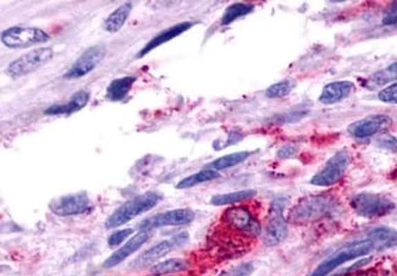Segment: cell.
I'll list each match as a JSON object with an SVG mask.
<instances>
[{"instance_id": "d4e9b609", "label": "cell", "mask_w": 397, "mask_h": 276, "mask_svg": "<svg viewBox=\"0 0 397 276\" xmlns=\"http://www.w3.org/2000/svg\"><path fill=\"white\" fill-rule=\"evenodd\" d=\"M219 176V172L212 170V169H204L202 172L194 174V175H191V176L185 177L183 180H181V181L178 183L176 187H178V190H186V188L197 186L199 183H208V181L215 180V178H218Z\"/></svg>"}, {"instance_id": "f546056e", "label": "cell", "mask_w": 397, "mask_h": 276, "mask_svg": "<svg viewBox=\"0 0 397 276\" xmlns=\"http://www.w3.org/2000/svg\"><path fill=\"white\" fill-rule=\"evenodd\" d=\"M132 234H133V230L132 229L119 230V231L114 232L108 239V245H109V247H118Z\"/></svg>"}, {"instance_id": "7a4b0ae2", "label": "cell", "mask_w": 397, "mask_h": 276, "mask_svg": "<svg viewBox=\"0 0 397 276\" xmlns=\"http://www.w3.org/2000/svg\"><path fill=\"white\" fill-rule=\"evenodd\" d=\"M335 201L328 194H317L301 199L290 212L288 218L296 225L308 224L323 219L334 209Z\"/></svg>"}, {"instance_id": "52a82bcc", "label": "cell", "mask_w": 397, "mask_h": 276, "mask_svg": "<svg viewBox=\"0 0 397 276\" xmlns=\"http://www.w3.org/2000/svg\"><path fill=\"white\" fill-rule=\"evenodd\" d=\"M54 57L52 48H38L16 59L8 66L6 75L11 78H20L49 63Z\"/></svg>"}, {"instance_id": "d590c367", "label": "cell", "mask_w": 397, "mask_h": 276, "mask_svg": "<svg viewBox=\"0 0 397 276\" xmlns=\"http://www.w3.org/2000/svg\"><path fill=\"white\" fill-rule=\"evenodd\" d=\"M387 71L391 73H397V62L396 63L391 64V65L387 68Z\"/></svg>"}, {"instance_id": "603a6c76", "label": "cell", "mask_w": 397, "mask_h": 276, "mask_svg": "<svg viewBox=\"0 0 397 276\" xmlns=\"http://www.w3.org/2000/svg\"><path fill=\"white\" fill-rule=\"evenodd\" d=\"M255 190H242L237 192L225 193V194H216L212 197L210 203L213 205H228V204H235L239 202H243L247 199H251L256 196Z\"/></svg>"}, {"instance_id": "9c48e42d", "label": "cell", "mask_w": 397, "mask_h": 276, "mask_svg": "<svg viewBox=\"0 0 397 276\" xmlns=\"http://www.w3.org/2000/svg\"><path fill=\"white\" fill-rule=\"evenodd\" d=\"M188 237L190 236H188L187 232H181V234H175L167 240L160 241L157 245L153 246L152 248H149L145 253H142L136 261H132L131 266L135 269H141V268L152 266L163 257H165L170 252H173L174 250L185 245L188 241Z\"/></svg>"}, {"instance_id": "5bb4252c", "label": "cell", "mask_w": 397, "mask_h": 276, "mask_svg": "<svg viewBox=\"0 0 397 276\" xmlns=\"http://www.w3.org/2000/svg\"><path fill=\"white\" fill-rule=\"evenodd\" d=\"M151 236H152L151 231H138L133 237H131L130 240L126 242L125 245L110 255L109 258L103 263V266L107 269H110V268L119 266L120 263L125 261L126 258H129L131 255H133L136 250H140L142 246L151 239Z\"/></svg>"}, {"instance_id": "d6a6232c", "label": "cell", "mask_w": 397, "mask_h": 276, "mask_svg": "<svg viewBox=\"0 0 397 276\" xmlns=\"http://www.w3.org/2000/svg\"><path fill=\"white\" fill-rule=\"evenodd\" d=\"M297 153V148L293 146V145H286V146L281 147L279 151H277V156L281 159H290L293 156H296Z\"/></svg>"}, {"instance_id": "8992f818", "label": "cell", "mask_w": 397, "mask_h": 276, "mask_svg": "<svg viewBox=\"0 0 397 276\" xmlns=\"http://www.w3.org/2000/svg\"><path fill=\"white\" fill-rule=\"evenodd\" d=\"M350 163L351 154L349 151L346 149L338 151L330 158L324 167H322V170L311 178V183L318 187L333 186L344 177Z\"/></svg>"}, {"instance_id": "4dcf8cb0", "label": "cell", "mask_w": 397, "mask_h": 276, "mask_svg": "<svg viewBox=\"0 0 397 276\" xmlns=\"http://www.w3.org/2000/svg\"><path fill=\"white\" fill-rule=\"evenodd\" d=\"M378 146L387 151H397V138L392 136H384L378 140Z\"/></svg>"}, {"instance_id": "2e32d148", "label": "cell", "mask_w": 397, "mask_h": 276, "mask_svg": "<svg viewBox=\"0 0 397 276\" xmlns=\"http://www.w3.org/2000/svg\"><path fill=\"white\" fill-rule=\"evenodd\" d=\"M192 26H194V22L187 21L180 22V24L174 25V26L169 27L167 30H164V31L160 32V33H158L157 36L147 43L145 48H142L141 50H140L137 57H145L148 53L152 52L153 49L160 47L164 43L169 42V41H172V39L176 38V37L180 36V35H183V33L188 31Z\"/></svg>"}, {"instance_id": "44dd1931", "label": "cell", "mask_w": 397, "mask_h": 276, "mask_svg": "<svg viewBox=\"0 0 397 276\" xmlns=\"http://www.w3.org/2000/svg\"><path fill=\"white\" fill-rule=\"evenodd\" d=\"M368 237L376 243V250H387L397 246V231L391 228H376L371 230Z\"/></svg>"}, {"instance_id": "3957f363", "label": "cell", "mask_w": 397, "mask_h": 276, "mask_svg": "<svg viewBox=\"0 0 397 276\" xmlns=\"http://www.w3.org/2000/svg\"><path fill=\"white\" fill-rule=\"evenodd\" d=\"M376 250V243L369 237L363 240L353 241L340 248L334 255H330L329 258L325 259L322 264H319L318 268L309 276H326L336 268L345 264L346 261L368 255Z\"/></svg>"}, {"instance_id": "ba28073f", "label": "cell", "mask_w": 397, "mask_h": 276, "mask_svg": "<svg viewBox=\"0 0 397 276\" xmlns=\"http://www.w3.org/2000/svg\"><path fill=\"white\" fill-rule=\"evenodd\" d=\"M50 37L37 27L14 26L1 33V42L9 48H28L47 43Z\"/></svg>"}, {"instance_id": "e575fe53", "label": "cell", "mask_w": 397, "mask_h": 276, "mask_svg": "<svg viewBox=\"0 0 397 276\" xmlns=\"http://www.w3.org/2000/svg\"><path fill=\"white\" fill-rule=\"evenodd\" d=\"M368 261H369V259H366V261H360V263H357V264H356V266H351L350 269H349V270L346 271V273H350V271L355 270V268H357V266H366V264H367V263H368ZM346 273H345V274H346ZM345 274H339V275H335V276H345Z\"/></svg>"}, {"instance_id": "4fadbf2b", "label": "cell", "mask_w": 397, "mask_h": 276, "mask_svg": "<svg viewBox=\"0 0 397 276\" xmlns=\"http://www.w3.org/2000/svg\"><path fill=\"white\" fill-rule=\"evenodd\" d=\"M392 125V119L387 115H371L355 121L349 126V134L355 138H367L380 131L387 130Z\"/></svg>"}, {"instance_id": "8fae6325", "label": "cell", "mask_w": 397, "mask_h": 276, "mask_svg": "<svg viewBox=\"0 0 397 276\" xmlns=\"http://www.w3.org/2000/svg\"><path fill=\"white\" fill-rule=\"evenodd\" d=\"M105 52H107V49L102 44H97V46L86 49L81 54V57L70 68L68 73L64 75V78L73 80V78L84 77L89 73H92L94 68H97L100 62L103 60V57H105Z\"/></svg>"}, {"instance_id": "30bf717a", "label": "cell", "mask_w": 397, "mask_h": 276, "mask_svg": "<svg viewBox=\"0 0 397 276\" xmlns=\"http://www.w3.org/2000/svg\"><path fill=\"white\" fill-rule=\"evenodd\" d=\"M194 210L188 208L174 209L165 213L153 215L148 219L141 221L137 229L138 231H152L154 229L164 228V226H183L192 223L194 220Z\"/></svg>"}, {"instance_id": "4316f807", "label": "cell", "mask_w": 397, "mask_h": 276, "mask_svg": "<svg viewBox=\"0 0 397 276\" xmlns=\"http://www.w3.org/2000/svg\"><path fill=\"white\" fill-rule=\"evenodd\" d=\"M293 89H295V82L286 80V81H281V82L272 84V86L266 91V95H267L268 98H270V100H277V98L286 97L288 94L293 92Z\"/></svg>"}, {"instance_id": "7402d4cb", "label": "cell", "mask_w": 397, "mask_h": 276, "mask_svg": "<svg viewBox=\"0 0 397 276\" xmlns=\"http://www.w3.org/2000/svg\"><path fill=\"white\" fill-rule=\"evenodd\" d=\"M251 151H236V153H231L228 156H221L219 159H216L213 163H210V169L215 170V172H221V170H226L229 167H234L239 165L241 163L247 160V158L251 156Z\"/></svg>"}, {"instance_id": "f1b7e54d", "label": "cell", "mask_w": 397, "mask_h": 276, "mask_svg": "<svg viewBox=\"0 0 397 276\" xmlns=\"http://www.w3.org/2000/svg\"><path fill=\"white\" fill-rule=\"evenodd\" d=\"M253 270H255V266H252L251 263H245V264L232 268L230 270L225 271L219 276H250Z\"/></svg>"}, {"instance_id": "6da1fadb", "label": "cell", "mask_w": 397, "mask_h": 276, "mask_svg": "<svg viewBox=\"0 0 397 276\" xmlns=\"http://www.w3.org/2000/svg\"><path fill=\"white\" fill-rule=\"evenodd\" d=\"M162 194L156 192V191H148L143 194L136 196L135 199L127 201L126 203L122 204L110 214L108 219L105 221V228L107 229H116L119 226L127 224L129 221L135 219L138 215L154 208L162 201Z\"/></svg>"}, {"instance_id": "277c9868", "label": "cell", "mask_w": 397, "mask_h": 276, "mask_svg": "<svg viewBox=\"0 0 397 276\" xmlns=\"http://www.w3.org/2000/svg\"><path fill=\"white\" fill-rule=\"evenodd\" d=\"M221 219L229 229L248 239H255L263 231L261 223L252 214L251 210L246 207L235 205L226 209Z\"/></svg>"}, {"instance_id": "7c38bea8", "label": "cell", "mask_w": 397, "mask_h": 276, "mask_svg": "<svg viewBox=\"0 0 397 276\" xmlns=\"http://www.w3.org/2000/svg\"><path fill=\"white\" fill-rule=\"evenodd\" d=\"M91 205L89 196L84 192L68 194L65 197L53 199L49 208L59 217H73L84 214Z\"/></svg>"}, {"instance_id": "d6986e66", "label": "cell", "mask_w": 397, "mask_h": 276, "mask_svg": "<svg viewBox=\"0 0 397 276\" xmlns=\"http://www.w3.org/2000/svg\"><path fill=\"white\" fill-rule=\"evenodd\" d=\"M135 82H136V77H132V76L116 78L110 82L107 89V98L110 102H121L125 100Z\"/></svg>"}, {"instance_id": "1f68e13d", "label": "cell", "mask_w": 397, "mask_h": 276, "mask_svg": "<svg viewBox=\"0 0 397 276\" xmlns=\"http://www.w3.org/2000/svg\"><path fill=\"white\" fill-rule=\"evenodd\" d=\"M397 24V3L390 6V9L387 11V14L382 19V25L390 26V25H396Z\"/></svg>"}, {"instance_id": "5b68a950", "label": "cell", "mask_w": 397, "mask_h": 276, "mask_svg": "<svg viewBox=\"0 0 397 276\" xmlns=\"http://www.w3.org/2000/svg\"><path fill=\"white\" fill-rule=\"evenodd\" d=\"M351 207L362 218L373 219L391 213L395 209V203L379 194L360 193L351 199Z\"/></svg>"}, {"instance_id": "ac0fdd59", "label": "cell", "mask_w": 397, "mask_h": 276, "mask_svg": "<svg viewBox=\"0 0 397 276\" xmlns=\"http://www.w3.org/2000/svg\"><path fill=\"white\" fill-rule=\"evenodd\" d=\"M89 100V91H79L73 94V97L66 103H59L49 107L44 110L46 115H68L77 113L81 109H84Z\"/></svg>"}, {"instance_id": "ffe728a7", "label": "cell", "mask_w": 397, "mask_h": 276, "mask_svg": "<svg viewBox=\"0 0 397 276\" xmlns=\"http://www.w3.org/2000/svg\"><path fill=\"white\" fill-rule=\"evenodd\" d=\"M132 3H125L119 6L116 10L113 11L104 21V30L109 33H116L120 31L122 26L127 21L131 11H132Z\"/></svg>"}, {"instance_id": "e0dca14e", "label": "cell", "mask_w": 397, "mask_h": 276, "mask_svg": "<svg viewBox=\"0 0 397 276\" xmlns=\"http://www.w3.org/2000/svg\"><path fill=\"white\" fill-rule=\"evenodd\" d=\"M355 91V84L351 81H336L326 84L319 97V102L325 105L335 104L346 100Z\"/></svg>"}, {"instance_id": "cb8c5ba5", "label": "cell", "mask_w": 397, "mask_h": 276, "mask_svg": "<svg viewBox=\"0 0 397 276\" xmlns=\"http://www.w3.org/2000/svg\"><path fill=\"white\" fill-rule=\"evenodd\" d=\"M188 268V261L183 258H172L167 261L158 263L152 266V271L154 275H167V274H176L180 271L186 270Z\"/></svg>"}, {"instance_id": "484cf974", "label": "cell", "mask_w": 397, "mask_h": 276, "mask_svg": "<svg viewBox=\"0 0 397 276\" xmlns=\"http://www.w3.org/2000/svg\"><path fill=\"white\" fill-rule=\"evenodd\" d=\"M255 9V6L248 3H235L232 6H228V9L224 11V15L221 17V25L228 26L237 19L251 14Z\"/></svg>"}, {"instance_id": "83f0119b", "label": "cell", "mask_w": 397, "mask_h": 276, "mask_svg": "<svg viewBox=\"0 0 397 276\" xmlns=\"http://www.w3.org/2000/svg\"><path fill=\"white\" fill-rule=\"evenodd\" d=\"M378 98L389 104H397V82L387 86L378 93Z\"/></svg>"}, {"instance_id": "836d02e7", "label": "cell", "mask_w": 397, "mask_h": 276, "mask_svg": "<svg viewBox=\"0 0 397 276\" xmlns=\"http://www.w3.org/2000/svg\"><path fill=\"white\" fill-rule=\"evenodd\" d=\"M352 276H389L387 271L378 270V269H367V270L358 271Z\"/></svg>"}, {"instance_id": "9a60e30c", "label": "cell", "mask_w": 397, "mask_h": 276, "mask_svg": "<svg viewBox=\"0 0 397 276\" xmlns=\"http://www.w3.org/2000/svg\"><path fill=\"white\" fill-rule=\"evenodd\" d=\"M288 234V224L280 214H275L270 219L268 220L267 224L261 231V240L263 243L268 247L281 243L286 239Z\"/></svg>"}]
</instances>
